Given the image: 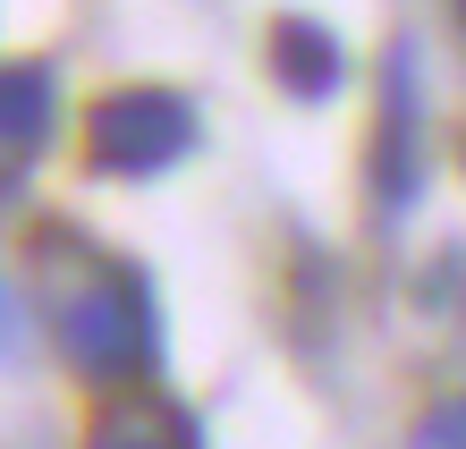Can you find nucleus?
<instances>
[{"instance_id": "f257e3e1", "label": "nucleus", "mask_w": 466, "mask_h": 449, "mask_svg": "<svg viewBox=\"0 0 466 449\" xmlns=\"http://www.w3.org/2000/svg\"><path fill=\"white\" fill-rule=\"evenodd\" d=\"M51 322H60V348L86 382H136L153 373L161 356V322H153V289L145 271L102 255V246L68 238V271L51 289Z\"/></svg>"}, {"instance_id": "f03ea898", "label": "nucleus", "mask_w": 466, "mask_h": 449, "mask_svg": "<svg viewBox=\"0 0 466 449\" xmlns=\"http://www.w3.org/2000/svg\"><path fill=\"white\" fill-rule=\"evenodd\" d=\"M204 136V110L170 94V86H119L86 110V161L111 179H161L196 153Z\"/></svg>"}, {"instance_id": "20e7f679", "label": "nucleus", "mask_w": 466, "mask_h": 449, "mask_svg": "<svg viewBox=\"0 0 466 449\" xmlns=\"http://www.w3.org/2000/svg\"><path fill=\"white\" fill-rule=\"evenodd\" d=\"M263 51H271V77H280L297 102L339 94V77H348V51H339V35H331L322 17H280Z\"/></svg>"}, {"instance_id": "7ed1b4c3", "label": "nucleus", "mask_w": 466, "mask_h": 449, "mask_svg": "<svg viewBox=\"0 0 466 449\" xmlns=\"http://www.w3.org/2000/svg\"><path fill=\"white\" fill-rule=\"evenodd\" d=\"M373 204L381 220L416 204V43L381 51V128H373Z\"/></svg>"}, {"instance_id": "0eeeda50", "label": "nucleus", "mask_w": 466, "mask_h": 449, "mask_svg": "<svg viewBox=\"0 0 466 449\" xmlns=\"http://www.w3.org/2000/svg\"><path fill=\"white\" fill-rule=\"evenodd\" d=\"M407 449H466V399L432 407L424 424H416V441H407Z\"/></svg>"}, {"instance_id": "39448f33", "label": "nucleus", "mask_w": 466, "mask_h": 449, "mask_svg": "<svg viewBox=\"0 0 466 449\" xmlns=\"http://www.w3.org/2000/svg\"><path fill=\"white\" fill-rule=\"evenodd\" d=\"M60 128V86L43 60H0V153H43Z\"/></svg>"}, {"instance_id": "6e6552de", "label": "nucleus", "mask_w": 466, "mask_h": 449, "mask_svg": "<svg viewBox=\"0 0 466 449\" xmlns=\"http://www.w3.org/2000/svg\"><path fill=\"white\" fill-rule=\"evenodd\" d=\"M458 26H466V0H458Z\"/></svg>"}, {"instance_id": "423d86ee", "label": "nucleus", "mask_w": 466, "mask_h": 449, "mask_svg": "<svg viewBox=\"0 0 466 449\" xmlns=\"http://www.w3.org/2000/svg\"><path fill=\"white\" fill-rule=\"evenodd\" d=\"M86 449H204V424L178 399H161V390H136V399L102 407V424H94Z\"/></svg>"}]
</instances>
